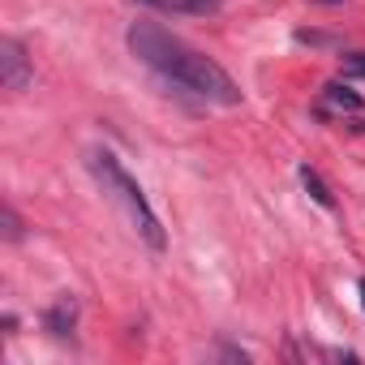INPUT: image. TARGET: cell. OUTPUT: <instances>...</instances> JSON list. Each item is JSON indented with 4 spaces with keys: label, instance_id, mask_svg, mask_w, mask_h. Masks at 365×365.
Instances as JSON below:
<instances>
[{
    "label": "cell",
    "instance_id": "277c9868",
    "mask_svg": "<svg viewBox=\"0 0 365 365\" xmlns=\"http://www.w3.org/2000/svg\"><path fill=\"white\" fill-rule=\"evenodd\" d=\"M43 322H48V331H52V335H69V331H73V322H78V301H73V297H61V301L48 309V318H43Z\"/></svg>",
    "mask_w": 365,
    "mask_h": 365
},
{
    "label": "cell",
    "instance_id": "3957f363",
    "mask_svg": "<svg viewBox=\"0 0 365 365\" xmlns=\"http://www.w3.org/2000/svg\"><path fill=\"white\" fill-rule=\"evenodd\" d=\"M35 78L31 69V56L18 39H0V82H5V91H26Z\"/></svg>",
    "mask_w": 365,
    "mask_h": 365
},
{
    "label": "cell",
    "instance_id": "5b68a950",
    "mask_svg": "<svg viewBox=\"0 0 365 365\" xmlns=\"http://www.w3.org/2000/svg\"><path fill=\"white\" fill-rule=\"evenodd\" d=\"M150 9H163V14H215L224 0H142Z\"/></svg>",
    "mask_w": 365,
    "mask_h": 365
},
{
    "label": "cell",
    "instance_id": "7a4b0ae2",
    "mask_svg": "<svg viewBox=\"0 0 365 365\" xmlns=\"http://www.w3.org/2000/svg\"><path fill=\"white\" fill-rule=\"evenodd\" d=\"M86 168H91V176L99 180V190H103V198L116 207V215L150 245V250H163L168 245V237H163V228H159V215L150 211V202H146V194H142V185L120 168V159L112 155V150H91L86 155Z\"/></svg>",
    "mask_w": 365,
    "mask_h": 365
},
{
    "label": "cell",
    "instance_id": "8992f818",
    "mask_svg": "<svg viewBox=\"0 0 365 365\" xmlns=\"http://www.w3.org/2000/svg\"><path fill=\"white\" fill-rule=\"evenodd\" d=\"M322 99L335 103V108H344V112H361V95H356L352 86H344V82H331V86L322 91Z\"/></svg>",
    "mask_w": 365,
    "mask_h": 365
},
{
    "label": "cell",
    "instance_id": "6da1fadb",
    "mask_svg": "<svg viewBox=\"0 0 365 365\" xmlns=\"http://www.w3.org/2000/svg\"><path fill=\"white\" fill-rule=\"evenodd\" d=\"M125 43H129V52H133L146 69H155V73L168 78L172 86L190 91V95H198V99H207V103H224V108H237V103H241V91H237V82L228 78L224 65H215L211 56L194 52L185 39H176V35L163 31L159 22H129Z\"/></svg>",
    "mask_w": 365,
    "mask_h": 365
},
{
    "label": "cell",
    "instance_id": "52a82bcc",
    "mask_svg": "<svg viewBox=\"0 0 365 365\" xmlns=\"http://www.w3.org/2000/svg\"><path fill=\"white\" fill-rule=\"evenodd\" d=\"M301 180H305V190L314 194V202H318V207H335V198H331V190L322 185V176H318V172H314L309 163L301 168Z\"/></svg>",
    "mask_w": 365,
    "mask_h": 365
},
{
    "label": "cell",
    "instance_id": "9c48e42d",
    "mask_svg": "<svg viewBox=\"0 0 365 365\" xmlns=\"http://www.w3.org/2000/svg\"><path fill=\"white\" fill-rule=\"evenodd\" d=\"M5 237H9V241H22V220H18L14 207H5Z\"/></svg>",
    "mask_w": 365,
    "mask_h": 365
},
{
    "label": "cell",
    "instance_id": "ba28073f",
    "mask_svg": "<svg viewBox=\"0 0 365 365\" xmlns=\"http://www.w3.org/2000/svg\"><path fill=\"white\" fill-rule=\"evenodd\" d=\"M339 69H344V73H361V78H365V52H348V56H339Z\"/></svg>",
    "mask_w": 365,
    "mask_h": 365
},
{
    "label": "cell",
    "instance_id": "30bf717a",
    "mask_svg": "<svg viewBox=\"0 0 365 365\" xmlns=\"http://www.w3.org/2000/svg\"><path fill=\"white\" fill-rule=\"evenodd\" d=\"M361 297H365V279H361Z\"/></svg>",
    "mask_w": 365,
    "mask_h": 365
}]
</instances>
